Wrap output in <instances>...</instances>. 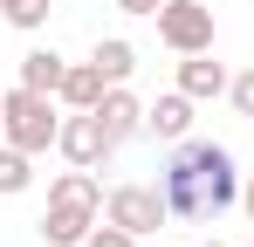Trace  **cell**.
Listing matches in <instances>:
<instances>
[{
    "instance_id": "obj_1",
    "label": "cell",
    "mask_w": 254,
    "mask_h": 247,
    "mask_svg": "<svg viewBox=\"0 0 254 247\" xmlns=\"http://www.w3.org/2000/svg\"><path fill=\"white\" fill-rule=\"evenodd\" d=\"M158 199L172 220H220L227 206L241 199V172L227 144H199V137H179L172 158L158 165Z\"/></svg>"
},
{
    "instance_id": "obj_2",
    "label": "cell",
    "mask_w": 254,
    "mask_h": 247,
    "mask_svg": "<svg viewBox=\"0 0 254 247\" xmlns=\"http://www.w3.org/2000/svg\"><path fill=\"white\" fill-rule=\"evenodd\" d=\"M0 137H7V144H21L28 158H35V151H48V144L62 137L55 96L28 89V82H21V89H7V96H0Z\"/></svg>"
},
{
    "instance_id": "obj_3",
    "label": "cell",
    "mask_w": 254,
    "mask_h": 247,
    "mask_svg": "<svg viewBox=\"0 0 254 247\" xmlns=\"http://www.w3.org/2000/svg\"><path fill=\"white\" fill-rule=\"evenodd\" d=\"M103 220H117L124 234L144 241V234L165 227L172 213H165V199H158V185H110V192H103Z\"/></svg>"
},
{
    "instance_id": "obj_4",
    "label": "cell",
    "mask_w": 254,
    "mask_h": 247,
    "mask_svg": "<svg viewBox=\"0 0 254 247\" xmlns=\"http://www.w3.org/2000/svg\"><path fill=\"white\" fill-rule=\"evenodd\" d=\"M158 41L179 48V55L213 48V7L206 0H165V7H158Z\"/></svg>"
},
{
    "instance_id": "obj_5",
    "label": "cell",
    "mask_w": 254,
    "mask_h": 247,
    "mask_svg": "<svg viewBox=\"0 0 254 247\" xmlns=\"http://www.w3.org/2000/svg\"><path fill=\"white\" fill-rule=\"evenodd\" d=\"M55 151H62L69 165H83V172H96V165L117 151V137L103 130L96 110H69V117H62V137H55Z\"/></svg>"
},
{
    "instance_id": "obj_6",
    "label": "cell",
    "mask_w": 254,
    "mask_h": 247,
    "mask_svg": "<svg viewBox=\"0 0 254 247\" xmlns=\"http://www.w3.org/2000/svg\"><path fill=\"white\" fill-rule=\"evenodd\" d=\"M96 220H103L96 206H76V199H48V213H42V241H48V247H83Z\"/></svg>"
},
{
    "instance_id": "obj_7",
    "label": "cell",
    "mask_w": 254,
    "mask_h": 247,
    "mask_svg": "<svg viewBox=\"0 0 254 247\" xmlns=\"http://www.w3.org/2000/svg\"><path fill=\"white\" fill-rule=\"evenodd\" d=\"M96 117H103V130H110L117 144H130V137L144 130V103L130 96L124 82H110V89H103V103H96Z\"/></svg>"
},
{
    "instance_id": "obj_8",
    "label": "cell",
    "mask_w": 254,
    "mask_h": 247,
    "mask_svg": "<svg viewBox=\"0 0 254 247\" xmlns=\"http://www.w3.org/2000/svg\"><path fill=\"white\" fill-rule=\"evenodd\" d=\"M144 130H151V137H165V144H179V137H192V96H186V89H172V96H158V103L144 110Z\"/></svg>"
},
{
    "instance_id": "obj_9",
    "label": "cell",
    "mask_w": 254,
    "mask_h": 247,
    "mask_svg": "<svg viewBox=\"0 0 254 247\" xmlns=\"http://www.w3.org/2000/svg\"><path fill=\"white\" fill-rule=\"evenodd\" d=\"M227 82H234V76L213 62V48H199V55H186V62H179V89H186L192 103H206V96H227Z\"/></svg>"
},
{
    "instance_id": "obj_10",
    "label": "cell",
    "mask_w": 254,
    "mask_h": 247,
    "mask_svg": "<svg viewBox=\"0 0 254 247\" xmlns=\"http://www.w3.org/2000/svg\"><path fill=\"white\" fill-rule=\"evenodd\" d=\"M103 89H110V82H103V69H96V62H69V76H62V89H55V96H62L69 110H96V103H103Z\"/></svg>"
},
{
    "instance_id": "obj_11",
    "label": "cell",
    "mask_w": 254,
    "mask_h": 247,
    "mask_svg": "<svg viewBox=\"0 0 254 247\" xmlns=\"http://www.w3.org/2000/svg\"><path fill=\"white\" fill-rule=\"evenodd\" d=\"M62 76H69V62H62L55 48H28V55H21V82H28V89L55 96V89H62Z\"/></svg>"
},
{
    "instance_id": "obj_12",
    "label": "cell",
    "mask_w": 254,
    "mask_h": 247,
    "mask_svg": "<svg viewBox=\"0 0 254 247\" xmlns=\"http://www.w3.org/2000/svg\"><path fill=\"white\" fill-rule=\"evenodd\" d=\"M89 62L103 69V82H130V69H137V48L110 35V41H96V48H89Z\"/></svg>"
},
{
    "instance_id": "obj_13",
    "label": "cell",
    "mask_w": 254,
    "mask_h": 247,
    "mask_svg": "<svg viewBox=\"0 0 254 247\" xmlns=\"http://www.w3.org/2000/svg\"><path fill=\"white\" fill-rule=\"evenodd\" d=\"M35 185V158L21 144H0V192H28Z\"/></svg>"
},
{
    "instance_id": "obj_14",
    "label": "cell",
    "mask_w": 254,
    "mask_h": 247,
    "mask_svg": "<svg viewBox=\"0 0 254 247\" xmlns=\"http://www.w3.org/2000/svg\"><path fill=\"white\" fill-rule=\"evenodd\" d=\"M0 14H7V28H42L48 0H0Z\"/></svg>"
},
{
    "instance_id": "obj_15",
    "label": "cell",
    "mask_w": 254,
    "mask_h": 247,
    "mask_svg": "<svg viewBox=\"0 0 254 247\" xmlns=\"http://www.w3.org/2000/svg\"><path fill=\"white\" fill-rule=\"evenodd\" d=\"M83 247H137V234H124L117 220H103V227H89V241Z\"/></svg>"
},
{
    "instance_id": "obj_16",
    "label": "cell",
    "mask_w": 254,
    "mask_h": 247,
    "mask_svg": "<svg viewBox=\"0 0 254 247\" xmlns=\"http://www.w3.org/2000/svg\"><path fill=\"white\" fill-rule=\"evenodd\" d=\"M227 96H234V110H241V117H254V69H241V76L227 82Z\"/></svg>"
},
{
    "instance_id": "obj_17",
    "label": "cell",
    "mask_w": 254,
    "mask_h": 247,
    "mask_svg": "<svg viewBox=\"0 0 254 247\" xmlns=\"http://www.w3.org/2000/svg\"><path fill=\"white\" fill-rule=\"evenodd\" d=\"M117 7H124V14H158L165 0H117Z\"/></svg>"
},
{
    "instance_id": "obj_18",
    "label": "cell",
    "mask_w": 254,
    "mask_h": 247,
    "mask_svg": "<svg viewBox=\"0 0 254 247\" xmlns=\"http://www.w3.org/2000/svg\"><path fill=\"white\" fill-rule=\"evenodd\" d=\"M241 206H248V220H254V179H248V185H241Z\"/></svg>"
},
{
    "instance_id": "obj_19",
    "label": "cell",
    "mask_w": 254,
    "mask_h": 247,
    "mask_svg": "<svg viewBox=\"0 0 254 247\" xmlns=\"http://www.w3.org/2000/svg\"><path fill=\"white\" fill-rule=\"evenodd\" d=\"M199 247H227V241H199Z\"/></svg>"
},
{
    "instance_id": "obj_20",
    "label": "cell",
    "mask_w": 254,
    "mask_h": 247,
    "mask_svg": "<svg viewBox=\"0 0 254 247\" xmlns=\"http://www.w3.org/2000/svg\"><path fill=\"white\" fill-rule=\"evenodd\" d=\"M248 247H254V241H248Z\"/></svg>"
}]
</instances>
